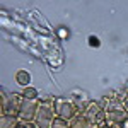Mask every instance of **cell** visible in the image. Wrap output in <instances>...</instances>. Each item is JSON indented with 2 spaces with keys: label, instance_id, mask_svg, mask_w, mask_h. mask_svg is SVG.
<instances>
[{
  "label": "cell",
  "instance_id": "cell-1",
  "mask_svg": "<svg viewBox=\"0 0 128 128\" xmlns=\"http://www.w3.org/2000/svg\"><path fill=\"white\" fill-rule=\"evenodd\" d=\"M56 118V113L53 104L48 102H41L38 106V113H36V118H34V125L36 128H53V121Z\"/></svg>",
  "mask_w": 128,
  "mask_h": 128
},
{
  "label": "cell",
  "instance_id": "cell-2",
  "mask_svg": "<svg viewBox=\"0 0 128 128\" xmlns=\"http://www.w3.org/2000/svg\"><path fill=\"white\" fill-rule=\"evenodd\" d=\"M53 108H55V113H56L58 118H63V120H67V121H70L74 116L79 114V109L75 106V102L74 101H67V99H63V98L55 99Z\"/></svg>",
  "mask_w": 128,
  "mask_h": 128
},
{
  "label": "cell",
  "instance_id": "cell-3",
  "mask_svg": "<svg viewBox=\"0 0 128 128\" xmlns=\"http://www.w3.org/2000/svg\"><path fill=\"white\" fill-rule=\"evenodd\" d=\"M38 106H40V99H38V101L24 99V102H22V106H20L19 120L20 121H26V123H34L36 113H38Z\"/></svg>",
  "mask_w": 128,
  "mask_h": 128
},
{
  "label": "cell",
  "instance_id": "cell-4",
  "mask_svg": "<svg viewBox=\"0 0 128 128\" xmlns=\"http://www.w3.org/2000/svg\"><path fill=\"white\" fill-rule=\"evenodd\" d=\"M22 102H24V96L20 92H12L9 96V101H7V108L2 111V114H9V116H17L19 118Z\"/></svg>",
  "mask_w": 128,
  "mask_h": 128
},
{
  "label": "cell",
  "instance_id": "cell-5",
  "mask_svg": "<svg viewBox=\"0 0 128 128\" xmlns=\"http://www.w3.org/2000/svg\"><path fill=\"white\" fill-rule=\"evenodd\" d=\"M104 109H102V106L99 104V101H90L87 104V108L84 109L82 113L87 116V120L90 121V123H98L99 116H101V113H102Z\"/></svg>",
  "mask_w": 128,
  "mask_h": 128
},
{
  "label": "cell",
  "instance_id": "cell-6",
  "mask_svg": "<svg viewBox=\"0 0 128 128\" xmlns=\"http://www.w3.org/2000/svg\"><path fill=\"white\" fill-rule=\"evenodd\" d=\"M68 123H70V128H89L90 125H92L84 113H79L77 116H74Z\"/></svg>",
  "mask_w": 128,
  "mask_h": 128
},
{
  "label": "cell",
  "instance_id": "cell-7",
  "mask_svg": "<svg viewBox=\"0 0 128 128\" xmlns=\"http://www.w3.org/2000/svg\"><path fill=\"white\" fill-rule=\"evenodd\" d=\"M16 82H17L22 89L29 87V84H31L29 72H28V70H17V72H16Z\"/></svg>",
  "mask_w": 128,
  "mask_h": 128
},
{
  "label": "cell",
  "instance_id": "cell-8",
  "mask_svg": "<svg viewBox=\"0 0 128 128\" xmlns=\"http://www.w3.org/2000/svg\"><path fill=\"white\" fill-rule=\"evenodd\" d=\"M20 120L17 116H9V114H2L0 120V128H16L19 125Z\"/></svg>",
  "mask_w": 128,
  "mask_h": 128
},
{
  "label": "cell",
  "instance_id": "cell-9",
  "mask_svg": "<svg viewBox=\"0 0 128 128\" xmlns=\"http://www.w3.org/2000/svg\"><path fill=\"white\" fill-rule=\"evenodd\" d=\"M22 96H24V99H29V101H38V89H34V87H24L22 89V92H20Z\"/></svg>",
  "mask_w": 128,
  "mask_h": 128
},
{
  "label": "cell",
  "instance_id": "cell-10",
  "mask_svg": "<svg viewBox=\"0 0 128 128\" xmlns=\"http://www.w3.org/2000/svg\"><path fill=\"white\" fill-rule=\"evenodd\" d=\"M56 36H58L60 40H67V38L70 36L68 28H63V26H62V28H58V29H56Z\"/></svg>",
  "mask_w": 128,
  "mask_h": 128
},
{
  "label": "cell",
  "instance_id": "cell-11",
  "mask_svg": "<svg viewBox=\"0 0 128 128\" xmlns=\"http://www.w3.org/2000/svg\"><path fill=\"white\" fill-rule=\"evenodd\" d=\"M87 43H89V46H90V48H99V46H101V41H99L98 36H89Z\"/></svg>",
  "mask_w": 128,
  "mask_h": 128
},
{
  "label": "cell",
  "instance_id": "cell-12",
  "mask_svg": "<svg viewBox=\"0 0 128 128\" xmlns=\"http://www.w3.org/2000/svg\"><path fill=\"white\" fill-rule=\"evenodd\" d=\"M118 125H120L121 128H128V118H125L123 121H121V123H118Z\"/></svg>",
  "mask_w": 128,
  "mask_h": 128
},
{
  "label": "cell",
  "instance_id": "cell-13",
  "mask_svg": "<svg viewBox=\"0 0 128 128\" xmlns=\"http://www.w3.org/2000/svg\"><path fill=\"white\" fill-rule=\"evenodd\" d=\"M123 102H125V106H126V109H128V94H125V99H123Z\"/></svg>",
  "mask_w": 128,
  "mask_h": 128
},
{
  "label": "cell",
  "instance_id": "cell-14",
  "mask_svg": "<svg viewBox=\"0 0 128 128\" xmlns=\"http://www.w3.org/2000/svg\"><path fill=\"white\" fill-rule=\"evenodd\" d=\"M89 128H99V125H96V123H92V125H90Z\"/></svg>",
  "mask_w": 128,
  "mask_h": 128
},
{
  "label": "cell",
  "instance_id": "cell-15",
  "mask_svg": "<svg viewBox=\"0 0 128 128\" xmlns=\"http://www.w3.org/2000/svg\"><path fill=\"white\" fill-rule=\"evenodd\" d=\"M125 94H128V82L125 84Z\"/></svg>",
  "mask_w": 128,
  "mask_h": 128
}]
</instances>
